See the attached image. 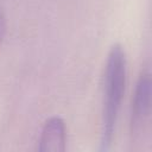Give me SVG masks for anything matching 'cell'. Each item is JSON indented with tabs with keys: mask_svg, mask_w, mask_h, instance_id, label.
I'll list each match as a JSON object with an SVG mask.
<instances>
[{
	"mask_svg": "<svg viewBox=\"0 0 152 152\" xmlns=\"http://www.w3.org/2000/svg\"><path fill=\"white\" fill-rule=\"evenodd\" d=\"M126 74L127 63L125 51L120 44H114L108 52L104 70L100 151H107L112 145L118 115L125 93Z\"/></svg>",
	"mask_w": 152,
	"mask_h": 152,
	"instance_id": "1",
	"label": "cell"
},
{
	"mask_svg": "<svg viewBox=\"0 0 152 152\" xmlns=\"http://www.w3.org/2000/svg\"><path fill=\"white\" fill-rule=\"evenodd\" d=\"M151 110V75L148 70H142L137 80L132 97L131 125L134 132L140 131L146 124Z\"/></svg>",
	"mask_w": 152,
	"mask_h": 152,
	"instance_id": "2",
	"label": "cell"
},
{
	"mask_svg": "<svg viewBox=\"0 0 152 152\" xmlns=\"http://www.w3.org/2000/svg\"><path fill=\"white\" fill-rule=\"evenodd\" d=\"M66 131L63 119L59 116H51L48 119L42 128L39 138L40 152H63L65 150Z\"/></svg>",
	"mask_w": 152,
	"mask_h": 152,
	"instance_id": "3",
	"label": "cell"
},
{
	"mask_svg": "<svg viewBox=\"0 0 152 152\" xmlns=\"http://www.w3.org/2000/svg\"><path fill=\"white\" fill-rule=\"evenodd\" d=\"M5 33H6V17H5L2 8L0 7V45L2 44Z\"/></svg>",
	"mask_w": 152,
	"mask_h": 152,
	"instance_id": "4",
	"label": "cell"
}]
</instances>
